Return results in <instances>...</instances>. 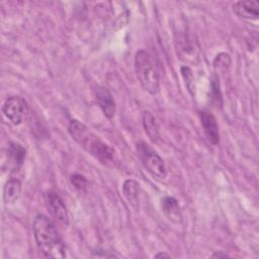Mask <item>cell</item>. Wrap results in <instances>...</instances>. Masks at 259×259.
I'll list each match as a JSON object with an SVG mask.
<instances>
[{
  "label": "cell",
  "instance_id": "cell-7",
  "mask_svg": "<svg viewBox=\"0 0 259 259\" xmlns=\"http://www.w3.org/2000/svg\"><path fill=\"white\" fill-rule=\"evenodd\" d=\"M95 100L107 118H112L116 111V104L114 98L108 88L104 86H97L94 90Z\"/></svg>",
  "mask_w": 259,
  "mask_h": 259
},
{
  "label": "cell",
  "instance_id": "cell-17",
  "mask_svg": "<svg viewBox=\"0 0 259 259\" xmlns=\"http://www.w3.org/2000/svg\"><path fill=\"white\" fill-rule=\"evenodd\" d=\"M230 65H231V58H230V55L227 53L219 54L213 61V67L219 71H226Z\"/></svg>",
  "mask_w": 259,
  "mask_h": 259
},
{
  "label": "cell",
  "instance_id": "cell-12",
  "mask_svg": "<svg viewBox=\"0 0 259 259\" xmlns=\"http://www.w3.org/2000/svg\"><path fill=\"white\" fill-rule=\"evenodd\" d=\"M142 123L146 135L152 142L156 143L160 138V131L154 114L149 110H144L142 112Z\"/></svg>",
  "mask_w": 259,
  "mask_h": 259
},
{
  "label": "cell",
  "instance_id": "cell-19",
  "mask_svg": "<svg viewBox=\"0 0 259 259\" xmlns=\"http://www.w3.org/2000/svg\"><path fill=\"white\" fill-rule=\"evenodd\" d=\"M212 257H219V258H221V257H223V258H226V257H229V255L228 254H224L222 251H217L215 253H213L212 255H211Z\"/></svg>",
  "mask_w": 259,
  "mask_h": 259
},
{
  "label": "cell",
  "instance_id": "cell-16",
  "mask_svg": "<svg viewBox=\"0 0 259 259\" xmlns=\"http://www.w3.org/2000/svg\"><path fill=\"white\" fill-rule=\"evenodd\" d=\"M180 71H181V75L184 79V82H185V85H186L188 91L193 95L195 84H194V76H193L192 70L188 66H182Z\"/></svg>",
  "mask_w": 259,
  "mask_h": 259
},
{
  "label": "cell",
  "instance_id": "cell-1",
  "mask_svg": "<svg viewBox=\"0 0 259 259\" xmlns=\"http://www.w3.org/2000/svg\"><path fill=\"white\" fill-rule=\"evenodd\" d=\"M32 231L36 247L46 258L62 259L67 256L66 245L55 224L47 215L35 217Z\"/></svg>",
  "mask_w": 259,
  "mask_h": 259
},
{
  "label": "cell",
  "instance_id": "cell-4",
  "mask_svg": "<svg viewBox=\"0 0 259 259\" xmlns=\"http://www.w3.org/2000/svg\"><path fill=\"white\" fill-rule=\"evenodd\" d=\"M138 156L146 170L157 179H164L167 171L164 160L147 143L141 141L137 144Z\"/></svg>",
  "mask_w": 259,
  "mask_h": 259
},
{
  "label": "cell",
  "instance_id": "cell-9",
  "mask_svg": "<svg viewBox=\"0 0 259 259\" xmlns=\"http://www.w3.org/2000/svg\"><path fill=\"white\" fill-rule=\"evenodd\" d=\"M259 1L246 0L233 3L232 10L239 18L245 20H257L259 16Z\"/></svg>",
  "mask_w": 259,
  "mask_h": 259
},
{
  "label": "cell",
  "instance_id": "cell-3",
  "mask_svg": "<svg viewBox=\"0 0 259 259\" xmlns=\"http://www.w3.org/2000/svg\"><path fill=\"white\" fill-rule=\"evenodd\" d=\"M134 66L141 86L148 93L157 94L160 89V77L149 53L145 50H139L135 55Z\"/></svg>",
  "mask_w": 259,
  "mask_h": 259
},
{
  "label": "cell",
  "instance_id": "cell-10",
  "mask_svg": "<svg viewBox=\"0 0 259 259\" xmlns=\"http://www.w3.org/2000/svg\"><path fill=\"white\" fill-rule=\"evenodd\" d=\"M26 156L25 148L16 142H10L7 147L8 167L13 171L18 170L23 164Z\"/></svg>",
  "mask_w": 259,
  "mask_h": 259
},
{
  "label": "cell",
  "instance_id": "cell-6",
  "mask_svg": "<svg viewBox=\"0 0 259 259\" xmlns=\"http://www.w3.org/2000/svg\"><path fill=\"white\" fill-rule=\"evenodd\" d=\"M45 201L47 208L54 221L65 228L68 227L69 214L62 198L56 192L49 191L45 195Z\"/></svg>",
  "mask_w": 259,
  "mask_h": 259
},
{
  "label": "cell",
  "instance_id": "cell-18",
  "mask_svg": "<svg viewBox=\"0 0 259 259\" xmlns=\"http://www.w3.org/2000/svg\"><path fill=\"white\" fill-rule=\"evenodd\" d=\"M154 257H155V258H171L170 254H168V253H166V252H159V253H157Z\"/></svg>",
  "mask_w": 259,
  "mask_h": 259
},
{
  "label": "cell",
  "instance_id": "cell-15",
  "mask_svg": "<svg viewBox=\"0 0 259 259\" xmlns=\"http://www.w3.org/2000/svg\"><path fill=\"white\" fill-rule=\"evenodd\" d=\"M70 181L71 184L74 186V188L80 192V193H86L87 188H88V181L85 178V176L75 173L73 175H71L70 177Z\"/></svg>",
  "mask_w": 259,
  "mask_h": 259
},
{
  "label": "cell",
  "instance_id": "cell-5",
  "mask_svg": "<svg viewBox=\"0 0 259 259\" xmlns=\"http://www.w3.org/2000/svg\"><path fill=\"white\" fill-rule=\"evenodd\" d=\"M2 112L12 124L19 125L28 113V104L21 96H11L5 100Z\"/></svg>",
  "mask_w": 259,
  "mask_h": 259
},
{
  "label": "cell",
  "instance_id": "cell-14",
  "mask_svg": "<svg viewBox=\"0 0 259 259\" xmlns=\"http://www.w3.org/2000/svg\"><path fill=\"white\" fill-rule=\"evenodd\" d=\"M122 193L131 205L137 209L139 206L140 184L134 179L124 180L122 184Z\"/></svg>",
  "mask_w": 259,
  "mask_h": 259
},
{
  "label": "cell",
  "instance_id": "cell-13",
  "mask_svg": "<svg viewBox=\"0 0 259 259\" xmlns=\"http://www.w3.org/2000/svg\"><path fill=\"white\" fill-rule=\"evenodd\" d=\"M21 193V182L17 178H10L3 187V200L6 205L13 204Z\"/></svg>",
  "mask_w": 259,
  "mask_h": 259
},
{
  "label": "cell",
  "instance_id": "cell-8",
  "mask_svg": "<svg viewBox=\"0 0 259 259\" xmlns=\"http://www.w3.org/2000/svg\"><path fill=\"white\" fill-rule=\"evenodd\" d=\"M201 126L205 138L212 145H218L220 143V131L214 115L206 110H203L199 113Z\"/></svg>",
  "mask_w": 259,
  "mask_h": 259
},
{
  "label": "cell",
  "instance_id": "cell-11",
  "mask_svg": "<svg viewBox=\"0 0 259 259\" xmlns=\"http://www.w3.org/2000/svg\"><path fill=\"white\" fill-rule=\"evenodd\" d=\"M161 208L166 218L174 224H180L182 222L181 208L178 200L173 196H165L161 200Z\"/></svg>",
  "mask_w": 259,
  "mask_h": 259
},
{
  "label": "cell",
  "instance_id": "cell-2",
  "mask_svg": "<svg viewBox=\"0 0 259 259\" xmlns=\"http://www.w3.org/2000/svg\"><path fill=\"white\" fill-rule=\"evenodd\" d=\"M70 136L90 155L106 166H113L115 163L114 150L105 144L99 137L90 131L83 122L72 119L68 126Z\"/></svg>",
  "mask_w": 259,
  "mask_h": 259
}]
</instances>
